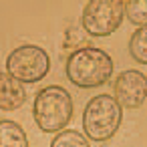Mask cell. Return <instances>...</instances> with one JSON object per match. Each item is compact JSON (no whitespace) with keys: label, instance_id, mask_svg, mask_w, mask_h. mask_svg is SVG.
Instances as JSON below:
<instances>
[{"label":"cell","instance_id":"277c9868","mask_svg":"<svg viewBox=\"0 0 147 147\" xmlns=\"http://www.w3.org/2000/svg\"><path fill=\"white\" fill-rule=\"evenodd\" d=\"M51 71V57L36 45H22L6 59V73L20 83H38Z\"/></svg>","mask_w":147,"mask_h":147},{"label":"cell","instance_id":"7a4b0ae2","mask_svg":"<svg viewBox=\"0 0 147 147\" xmlns=\"http://www.w3.org/2000/svg\"><path fill=\"white\" fill-rule=\"evenodd\" d=\"M32 117L45 133H61L73 117V97L59 85L45 87L34 97Z\"/></svg>","mask_w":147,"mask_h":147},{"label":"cell","instance_id":"52a82bcc","mask_svg":"<svg viewBox=\"0 0 147 147\" xmlns=\"http://www.w3.org/2000/svg\"><path fill=\"white\" fill-rule=\"evenodd\" d=\"M26 101V89L8 73H0V109L14 111Z\"/></svg>","mask_w":147,"mask_h":147},{"label":"cell","instance_id":"5b68a950","mask_svg":"<svg viewBox=\"0 0 147 147\" xmlns=\"http://www.w3.org/2000/svg\"><path fill=\"white\" fill-rule=\"evenodd\" d=\"M125 16V2L121 0H91L83 8L81 24L93 36L113 34Z\"/></svg>","mask_w":147,"mask_h":147},{"label":"cell","instance_id":"8fae6325","mask_svg":"<svg viewBox=\"0 0 147 147\" xmlns=\"http://www.w3.org/2000/svg\"><path fill=\"white\" fill-rule=\"evenodd\" d=\"M125 14L131 24L145 26L147 24V0H129V2H125Z\"/></svg>","mask_w":147,"mask_h":147},{"label":"cell","instance_id":"9c48e42d","mask_svg":"<svg viewBox=\"0 0 147 147\" xmlns=\"http://www.w3.org/2000/svg\"><path fill=\"white\" fill-rule=\"evenodd\" d=\"M129 53H131V59L133 61H137L141 65H147V24L145 26H139L131 34Z\"/></svg>","mask_w":147,"mask_h":147},{"label":"cell","instance_id":"30bf717a","mask_svg":"<svg viewBox=\"0 0 147 147\" xmlns=\"http://www.w3.org/2000/svg\"><path fill=\"white\" fill-rule=\"evenodd\" d=\"M51 147H91L89 139L75 129H65L61 133H57V137L53 139Z\"/></svg>","mask_w":147,"mask_h":147},{"label":"cell","instance_id":"3957f363","mask_svg":"<svg viewBox=\"0 0 147 147\" xmlns=\"http://www.w3.org/2000/svg\"><path fill=\"white\" fill-rule=\"evenodd\" d=\"M123 107L115 101L113 95H97L93 97L83 111V131L87 139L93 141H109L119 131L123 119Z\"/></svg>","mask_w":147,"mask_h":147},{"label":"cell","instance_id":"ba28073f","mask_svg":"<svg viewBox=\"0 0 147 147\" xmlns=\"http://www.w3.org/2000/svg\"><path fill=\"white\" fill-rule=\"evenodd\" d=\"M0 147H28L26 133L16 121H0Z\"/></svg>","mask_w":147,"mask_h":147},{"label":"cell","instance_id":"8992f818","mask_svg":"<svg viewBox=\"0 0 147 147\" xmlns=\"http://www.w3.org/2000/svg\"><path fill=\"white\" fill-rule=\"evenodd\" d=\"M115 101L127 109H139L147 101V77L141 71H123L115 79Z\"/></svg>","mask_w":147,"mask_h":147},{"label":"cell","instance_id":"6da1fadb","mask_svg":"<svg viewBox=\"0 0 147 147\" xmlns=\"http://www.w3.org/2000/svg\"><path fill=\"white\" fill-rule=\"evenodd\" d=\"M113 69V59L95 47H83L75 51L65 65L69 81L81 89H95L105 85L111 79Z\"/></svg>","mask_w":147,"mask_h":147}]
</instances>
